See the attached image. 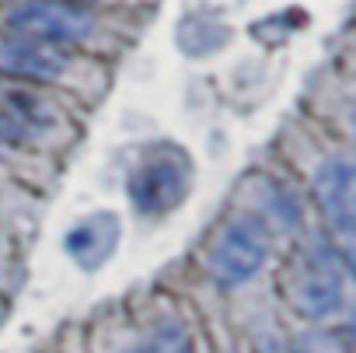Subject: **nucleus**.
Returning a JSON list of instances; mask_svg holds the SVG:
<instances>
[{
    "label": "nucleus",
    "instance_id": "5",
    "mask_svg": "<svg viewBox=\"0 0 356 353\" xmlns=\"http://www.w3.org/2000/svg\"><path fill=\"white\" fill-rule=\"evenodd\" d=\"M314 203L328 231L342 242H356V161L325 157L314 168Z\"/></svg>",
    "mask_w": 356,
    "mask_h": 353
},
{
    "label": "nucleus",
    "instance_id": "2",
    "mask_svg": "<svg viewBox=\"0 0 356 353\" xmlns=\"http://www.w3.org/2000/svg\"><path fill=\"white\" fill-rule=\"evenodd\" d=\"M273 252V228L262 214L231 217L207 249V269L220 287L248 283Z\"/></svg>",
    "mask_w": 356,
    "mask_h": 353
},
{
    "label": "nucleus",
    "instance_id": "4",
    "mask_svg": "<svg viewBox=\"0 0 356 353\" xmlns=\"http://www.w3.org/2000/svg\"><path fill=\"white\" fill-rule=\"evenodd\" d=\"M8 32L42 39L53 46L84 42L95 32V15L88 4H67V0H25L8 11Z\"/></svg>",
    "mask_w": 356,
    "mask_h": 353
},
{
    "label": "nucleus",
    "instance_id": "6",
    "mask_svg": "<svg viewBox=\"0 0 356 353\" xmlns=\"http://www.w3.org/2000/svg\"><path fill=\"white\" fill-rule=\"evenodd\" d=\"M0 70L22 84H56L70 70V53L63 46L8 32L0 39Z\"/></svg>",
    "mask_w": 356,
    "mask_h": 353
},
{
    "label": "nucleus",
    "instance_id": "7",
    "mask_svg": "<svg viewBox=\"0 0 356 353\" xmlns=\"http://www.w3.org/2000/svg\"><path fill=\"white\" fill-rule=\"evenodd\" d=\"M56 126V109L29 88H0V147H32Z\"/></svg>",
    "mask_w": 356,
    "mask_h": 353
},
{
    "label": "nucleus",
    "instance_id": "3",
    "mask_svg": "<svg viewBox=\"0 0 356 353\" xmlns=\"http://www.w3.org/2000/svg\"><path fill=\"white\" fill-rule=\"evenodd\" d=\"M286 301L304 318H328L342 304V269L335 256L321 245L297 252L286 273Z\"/></svg>",
    "mask_w": 356,
    "mask_h": 353
},
{
    "label": "nucleus",
    "instance_id": "10",
    "mask_svg": "<svg viewBox=\"0 0 356 353\" xmlns=\"http://www.w3.org/2000/svg\"><path fill=\"white\" fill-rule=\"evenodd\" d=\"M67 4H91V0H67Z\"/></svg>",
    "mask_w": 356,
    "mask_h": 353
},
{
    "label": "nucleus",
    "instance_id": "8",
    "mask_svg": "<svg viewBox=\"0 0 356 353\" xmlns=\"http://www.w3.org/2000/svg\"><path fill=\"white\" fill-rule=\"evenodd\" d=\"M119 238H122V221H119V214H112V210H91V214H84V217L67 231L63 249H67V256H70L81 269L91 273V269H102V266L115 256Z\"/></svg>",
    "mask_w": 356,
    "mask_h": 353
},
{
    "label": "nucleus",
    "instance_id": "1",
    "mask_svg": "<svg viewBox=\"0 0 356 353\" xmlns=\"http://www.w3.org/2000/svg\"><path fill=\"white\" fill-rule=\"evenodd\" d=\"M193 179L196 164L182 147L154 143L136 157L126 182V196L143 217H161L186 203V196L193 193Z\"/></svg>",
    "mask_w": 356,
    "mask_h": 353
},
{
    "label": "nucleus",
    "instance_id": "9",
    "mask_svg": "<svg viewBox=\"0 0 356 353\" xmlns=\"http://www.w3.org/2000/svg\"><path fill=\"white\" fill-rule=\"evenodd\" d=\"M136 353H196V339H193L189 325L175 322V318H164L154 329H147Z\"/></svg>",
    "mask_w": 356,
    "mask_h": 353
}]
</instances>
